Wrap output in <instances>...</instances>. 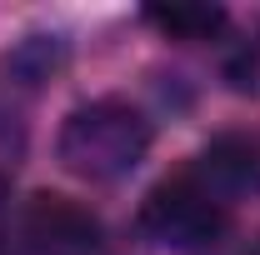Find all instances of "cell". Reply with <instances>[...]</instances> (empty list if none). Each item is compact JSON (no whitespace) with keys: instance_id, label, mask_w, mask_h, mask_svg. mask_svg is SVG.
Here are the masks:
<instances>
[{"instance_id":"cell-1","label":"cell","mask_w":260,"mask_h":255,"mask_svg":"<svg viewBox=\"0 0 260 255\" xmlns=\"http://www.w3.org/2000/svg\"><path fill=\"white\" fill-rule=\"evenodd\" d=\"M145 140H150V130L130 105L95 100V105H85V110H75L65 120L60 155L70 170H80L90 180H110V175H120V170H130L140 160Z\"/></svg>"},{"instance_id":"cell-2","label":"cell","mask_w":260,"mask_h":255,"mask_svg":"<svg viewBox=\"0 0 260 255\" xmlns=\"http://www.w3.org/2000/svg\"><path fill=\"white\" fill-rule=\"evenodd\" d=\"M20 235H25L30 255H95L100 245L95 215L70 195H45V190L25 200Z\"/></svg>"},{"instance_id":"cell-3","label":"cell","mask_w":260,"mask_h":255,"mask_svg":"<svg viewBox=\"0 0 260 255\" xmlns=\"http://www.w3.org/2000/svg\"><path fill=\"white\" fill-rule=\"evenodd\" d=\"M140 220H145L150 235H160V240L200 245V240H210L220 230V200H210V195L200 190L195 175H175V180H165V185L150 190Z\"/></svg>"},{"instance_id":"cell-4","label":"cell","mask_w":260,"mask_h":255,"mask_svg":"<svg viewBox=\"0 0 260 255\" xmlns=\"http://www.w3.org/2000/svg\"><path fill=\"white\" fill-rule=\"evenodd\" d=\"M245 180H255V145H245V140H215L205 155H200V170H195V185L210 195V200H220V195L240 190Z\"/></svg>"},{"instance_id":"cell-5","label":"cell","mask_w":260,"mask_h":255,"mask_svg":"<svg viewBox=\"0 0 260 255\" xmlns=\"http://www.w3.org/2000/svg\"><path fill=\"white\" fill-rule=\"evenodd\" d=\"M145 20L175 40H210L225 25V10L220 5H155V10H145Z\"/></svg>"},{"instance_id":"cell-6","label":"cell","mask_w":260,"mask_h":255,"mask_svg":"<svg viewBox=\"0 0 260 255\" xmlns=\"http://www.w3.org/2000/svg\"><path fill=\"white\" fill-rule=\"evenodd\" d=\"M255 255H260V250H255Z\"/></svg>"}]
</instances>
